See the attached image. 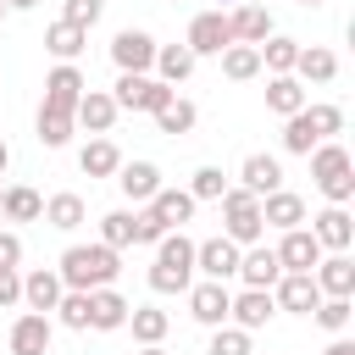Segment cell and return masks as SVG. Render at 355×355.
I'll list each match as a JSON object with an SVG mask.
<instances>
[{"mask_svg":"<svg viewBox=\"0 0 355 355\" xmlns=\"http://www.w3.org/2000/svg\"><path fill=\"white\" fill-rule=\"evenodd\" d=\"M61 283L67 288H105V283H116V272H122V250H111V244H67V255H61Z\"/></svg>","mask_w":355,"mask_h":355,"instance_id":"1","label":"cell"},{"mask_svg":"<svg viewBox=\"0 0 355 355\" xmlns=\"http://www.w3.org/2000/svg\"><path fill=\"white\" fill-rule=\"evenodd\" d=\"M194 283V239H183V227L155 239V266H150V288L155 294H183Z\"/></svg>","mask_w":355,"mask_h":355,"instance_id":"2","label":"cell"},{"mask_svg":"<svg viewBox=\"0 0 355 355\" xmlns=\"http://www.w3.org/2000/svg\"><path fill=\"white\" fill-rule=\"evenodd\" d=\"M311 178H316V189L333 205H349V194H355V161H349V150L338 139H322L311 150Z\"/></svg>","mask_w":355,"mask_h":355,"instance_id":"3","label":"cell"},{"mask_svg":"<svg viewBox=\"0 0 355 355\" xmlns=\"http://www.w3.org/2000/svg\"><path fill=\"white\" fill-rule=\"evenodd\" d=\"M222 222H227V239L244 250V244H261V233H266V222H261V200L250 194V189H227L222 200Z\"/></svg>","mask_w":355,"mask_h":355,"instance_id":"4","label":"cell"},{"mask_svg":"<svg viewBox=\"0 0 355 355\" xmlns=\"http://www.w3.org/2000/svg\"><path fill=\"white\" fill-rule=\"evenodd\" d=\"M111 100H116V111H161L166 100H172V83H161V78H150V72H122L116 78V89H111Z\"/></svg>","mask_w":355,"mask_h":355,"instance_id":"5","label":"cell"},{"mask_svg":"<svg viewBox=\"0 0 355 355\" xmlns=\"http://www.w3.org/2000/svg\"><path fill=\"white\" fill-rule=\"evenodd\" d=\"M272 305H277V311H294V316H311V311L322 305V288H316L311 272H283V277L272 283Z\"/></svg>","mask_w":355,"mask_h":355,"instance_id":"6","label":"cell"},{"mask_svg":"<svg viewBox=\"0 0 355 355\" xmlns=\"http://www.w3.org/2000/svg\"><path fill=\"white\" fill-rule=\"evenodd\" d=\"M183 294H189V316H194V322H205V327H222V322H227V305H233L227 283L200 277V283H189Z\"/></svg>","mask_w":355,"mask_h":355,"instance_id":"7","label":"cell"},{"mask_svg":"<svg viewBox=\"0 0 355 355\" xmlns=\"http://www.w3.org/2000/svg\"><path fill=\"white\" fill-rule=\"evenodd\" d=\"M194 55H222L227 44H233V28H227V11L216 6V11H200L194 22H189V39H183Z\"/></svg>","mask_w":355,"mask_h":355,"instance_id":"8","label":"cell"},{"mask_svg":"<svg viewBox=\"0 0 355 355\" xmlns=\"http://www.w3.org/2000/svg\"><path fill=\"white\" fill-rule=\"evenodd\" d=\"M83 72L72 67V61H55L50 67V78H44V100L39 105H50V111H78V100H83Z\"/></svg>","mask_w":355,"mask_h":355,"instance_id":"9","label":"cell"},{"mask_svg":"<svg viewBox=\"0 0 355 355\" xmlns=\"http://www.w3.org/2000/svg\"><path fill=\"white\" fill-rule=\"evenodd\" d=\"M194 272H200V277H216V283H227V277L239 272V244H233L227 233H216V239L194 244Z\"/></svg>","mask_w":355,"mask_h":355,"instance_id":"10","label":"cell"},{"mask_svg":"<svg viewBox=\"0 0 355 355\" xmlns=\"http://www.w3.org/2000/svg\"><path fill=\"white\" fill-rule=\"evenodd\" d=\"M111 61H116L122 72H150V67H155V39H150L144 28H122V33L111 39Z\"/></svg>","mask_w":355,"mask_h":355,"instance_id":"11","label":"cell"},{"mask_svg":"<svg viewBox=\"0 0 355 355\" xmlns=\"http://www.w3.org/2000/svg\"><path fill=\"white\" fill-rule=\"evenodd\" d=\"M322 255H327V250L316 244L311 227H283V244H277V266H283V272H311Z\"/></svg>","mask_w":355,"mask_h":355,"instance_id":"12","label":"cell"},{"mask_svg":"<svg viewBox=\"0 0 355 355\" xmlns=\"http://www.w3.org/2000/svg\"><path fill=\"white\" fill-rule=\"evenodd\" d=\"M311 277H316V288H322V294H333V300H349V294H355V261H349V250H333V255H322V261L311 266Z\"/></svg>","mask_w":355,"mask_h":355,"instance_id":"13","label":"cell"},{"mask_svg":"<svg viewBox=\"0 0 355 355\" xmlns=\"http://www.w3.org/2000/svg\"><path fill=\"white\" fill-rule=\"evenodd\" d=\"M272 316H277L272 288H244V294H233V305H227V322H233V327H244V333H261Z\"/></svg>","mask_w":355,"mask_h":355,"instance_id":"14","label":"cell"},{"mask_svg":"<svg viewBox=\"0 0 355 355\" xmlns=\"http://www.w3.org/2000/svg\"><path fill=\"white\" fill-rule=\"evenodd\" d=\"M50 333H55V322L44 311H22L11 322V355H50Z\"/></svg>","mask_w":355,"mask_h":355,"instance_id":"15","label":"cell"},{"mask_svg":"<svg viewBox=\"0 0 355 355\" xmlns=\"http://www.w3.org/2000/svg\"><path fill=\"white\" fill-rule=\"evenodd\" d=\"M233 277H244V288H272L277 277H283V266H277V250H266V244H250V250H239V272Z\"/></svg>","mask_w":355,"mask_h":355,"instance_id":"16","label":"cell"},{"mask_svg":"<svg viewBox=\"0 0 355 355\" xmlns=\"http://www.w3.org/2000/svg\"><path fill=\"white\" fill-rule=\"evenodd\" d=\"M61 288H67V283H61V272H55V266H33V272L22 277V305L50 316V311H55V300H61Z\"/></svg>","mask_w":355,"mask_h":355,"instance_id":"17","label":"cell"},{"mask_svg":"<svg viewBox=\"0 0 355 355\" xmlns=\"http://www.w3.org/2000/svg\"><path fill=\"white\" fill-rule=\"evenodd\" d=\"M128 311H133V305H128L111 283H105V288H89V327H94V333H116V327L128 322Z\"/></svg>","mask_w":355,"mask_h":355,"instance_id":"18","label":"cell"},{"mask_svg":"<svg viewBox=\"0 0 355 355\" xmlns=\"http://www.w3.org/2000/svg\"><path fill=\"white\" fill-rule=\"evenodd\" d=\"M116 189H122L133 205H144V200L161 189V166H155V161H122V166H116Z\"/></svg>","mask_w":355,"mask_h":355,"instance_id":"19","label":"cell"},{"mask_svg":"<svg viewBox=\"0 0 355 355\" xmlns=\"http://www.w3.org/2000/svg\"><path fill=\"white\" fill-rule=\"evenodd\" d=\"M311 233H316L322 250H349V239H355V216H349L344 205H327L322 216H311Z\"/></svg>","mask_w":355,"mask_h":355,"instance_id":"20","label":"cell"},{"mask_svg":"<svg viewBox=\"0 0 355 355\" xmlns=\"http://www.w3.org/2000/svg\"><path fill=\"white\" fill-rule=\"evenodd\" d=\"M294 78H300V83H333V78H338V55H333L327 44H300Z\"/></svg>","mask_w":355,"mask_h":355,"instance_id":"21","label":"cell"},{"mask_svg":"<svg viewBox=\"0 0 355 355\" xmlns=\"http://www.w3.org/2000/svg\"><path fill=\"white\" fill-rule=\"evenodd\" d=\"M72 122H78V128H89V133H111V122H116V100H111L105 89H83V100H78Z\"/></svg>","mask_w":355,"mask_h":355,"instance_id":"22","label":"cell"},{"mask_svg":"<svg viewBox=\"0 0 355 355\" xmlns=\"http://www.w3.org/2000/svg\"><path fill=\"white\" fill-rule=\"evenodd\" d=\"M261 222L266 227H305V200L288 189H272V194H261Z\"/></svg>","mask_w":355,"mask_h":355,"instance_id":"23","label":"cell"},{"mask_svg":"<svg viewBox=\"0 0 355 355\" xmlns=\"http://www.w3.org/2000/svg\"><path fill=\"white\" fill-rule=\"evenodd\" d=\"M227 28H233V44H261V39H272V11L239 6V11H227Z\"/></svg>","mask_w":355,"mask_h":355,"instance_id":"24","label":"cell"},{"mask_svg":"<svg viewBox=\"0 0 355 355\" xmlns=\"http://www.w3.org/2000/svg\"><path fill=\"white\" fill-rule=\"evenodd\" d=\"M78 166H83V178H116V166H122V150H116L105 133H94V139L78 150Z\"/></svg>","mask_w":355,"mask_h":355,"instance_id":"25","label":"cell"},{"mask_svg":"<svg viewBox=\"0 0 355 355\" xmlns=\"http://www.w3.org/2000/svg\"><path fill=\"white\" fill-rule=\"evenodd\" d=\"M239 189H250L255 200L261 194H272V189H283V166H277V155H244V166H239Z\"/></svg>","mask_w":355,"mask_h":355,"instance_id":"26","label":"cell"},{"mask_svg":"<svg viewBox=\"0 0 355 355\" xmlns=\"http://www.w3.org/2000/svg\"><path fill=\"white\" fill-rule=\"evenodd\" d=\"M300 105H305V83H300L294 72H272V78H266V111L294 116Z\"/></svg>","mask_w":355,"mask_h":355,"instance_id":"27","label":"cell"},{"mask_svg":"<svg viewBox=\"0 0 355 355\" xmlns=\"http://www.w3.org/2000/svg\"><path fill=\"white\" fill-rule=\"evenodd\" d=\"M144 205H150V211H155V216H161L166 227H183V222L194 216V205H200V200H194L189 189H155V194H150Z\"/></svg>","mask_w":355,"mask_h":355,"instance_id":"28","label":"cell"},{"mask_svg":"<svg viewBox=\"0 0 355 355\" xmlns=\"http://www.w3.org/2000/svg\"><path fill=\"white\" fill-rule=\"evenodd\" d=\"M83 216H89L83 194H50V200H44V216H39V222H50L55 233H78V227H83Z\"/></svg>","mask_w":355,"mask_h":355,"instance_id":"29","label":"cell"},{"mask_svg":"<svg viewBox=\"0 0 355 355\" xmlns=\"http://www.w3.org/2000/svg\"><path fill=\"white\" fill-rule=\"evenodd\" d=\"M83 44H89V28H78V22H50V28H44V50H50L55 61H78Z\"/></svg>","mask_w":355,"mask_h":355,"instance_id":"30","label":"cell"},{"mask_svg":"<svg viewBox=\"0 0 355 355\" xmlns=\"http://www.w3.org/2000/svg\"><path fill=\"white\" fill-rule=\"evenodd\" d=\"M122 327H133V344H161V338H166V327H172V316H166V311H155V305H133Z\"/></svg>","mask_w":355,"mask_h":355,"instance_id":"31","label":"cell"},{"mask_svg":"<svg viewBox=\"0 0 355 355\" xmlns=\"http://www.w3.org/2000/svg\"><path fill=\"white\" fill-rule=\"evenodd\" d=\"M194 50L189 44H155V72H161V83H183L189 72H194Z\"/></svg>","mask_w":355,"mask_h":355,"instance_id":"32","label":"cell"},{"mask_svg":"<svg viewBox=\"0 0 355 355\" xmlns=\"http://www.w3.org/2000/svg\"><path fill=\"white\" fill-rule=\"evenodd\" d=\"M0 211H6L11 222H39V216H44V200H39V189H28V183H11V189L0 194Z\"/></svg>","mask_w":355,"mask_h":355,"instance_id":"33","label":"cell"},{"mask_svg":"<svg viewBox=\"0 0 355 355\" xmlns=\"http://www.w3.org/2000/svg\"><path fill=\"white\" fill-rule=\"evenodd\" d=\"M222 72H227L233 83L261 78V50H255V44H227V50H222Z\"/></svg>","mask_w":355,"mask_h":355,"instance_id":"34","label":"cell"},{"mask_svg":"<svg viewBox=\"0 0 355 355\" xmlns=\"http://www.w3.org/2000/svg\"><path fill=\"white\" fill-rule=\"evenodd\" d=\"M255 50H261V67H266V72H294L300 39H283V33H272V39H261Z\"/></svg>","mask_w":355,"mask_h":355,"instance_id":"35","label":"cell"},{"mask_svg":"<svg viewBox=\"0 0 355 355\" xmlns=\"http://www.w3.org/2000/svg\"><path fill=\"white\" fill-rule=\"evenodd\" d=\"M72 111H50V105H39V144L44 150H61L67 139H72Z\"/></svg>","mask_w":355,"mask_h":355,"instance_id":"36","label":"cell"},{"mask_svg":"<svg viewBox=\"0 0 355 355\" xmlns=\"http://www.w3.org/2000/svg\"><path fill=\"white\" fill-rule=\"evenodd\" d=\"M300 116H305V128H311V139H316V144H322V139H333V133L344 128V111H338V105H311V100H305V105H300Z\"/></svg>","mask_w":355,"mask_h":355,"instance_id":"37","label":"cell"},{"mask_svg":"<svg viewBox=\"0 0 355 355\" xmlns=\"http://www.w3.org/2000/svg\"><path fill=\"white\" fill-rule=\"evenodd\" d=\"M194 122H200V111H194L189 100H178V94H172V100L155 111V128H161V133H189Z\"/></svg>","mask_w":355,"mask_h":355,"instance_id":"38","label":"cell"},{"mask_svg":"<svg viewBox=\"0 0 355 355\" xmlns=\"http://www.w3.org/2000/svg\"><path fill=\"white\" fill-rule=\"evenodd\" d=\"M100 244L128 250V244H133V211H105V216H100Z\"/></svg>","mask_w":355,"mask_h":355,"instance_id":"39","label":"cell"},{"mask_svg":"<svg viewBox=\"0 0 355 355\" xmlns=\"http://www.w3.org/2000/svg\"><path fill=\"white\" fill-rule=\"evenodd\" d=\"M55 316H61V327H89V294L83 288H61V300H55Z\"/></svg>","mask_w":355,"mask_h":355,"instance_id":"40","label":"cell"},{"mask_svg":"<svg viewBox=\"0 0 355 355\" xmlns=\"http://www.w3.org/2000/svg\"><path fill=\"white\" fill-rule=\"evenodd\" d=\"M311 316H316V327H327V333H344V327H349V316H355V305H349V300H333V294H322V305H316Z\"/></svg>","mask_w":355,"mask_h":355,"instance_id":"41","label":"cell"},{"mask_svg":"<svg viewBox=\"0 0 355 355\" xmlns=\"http://www.w3.org/2000/svg\"><path fill=\"white\" fill-rule=\"evenodd\" d=\"M205 355H250V333L233 327V322H222V327H211V349Z\"/></svg>","mask_w":355,"mask_h":355,"instance_id":"42","label":"cell"},{"mask_svg":"<svg viewBox=\"0 0 355 355\" xmlns=\"http://www.w3.org/2000/svg\"><path fill=\"white\" fill-rule=\"evenodd\" d=\"M189 194H194V200H222V194H227V178H222V166H200V172L189 178Z\"/></svg>","mask_w":355,"mask_h":355,"instance_id":"43","label":"cell"},{"mask_svg":"<svg viewBox=\"0 0 355 355\" xmlns=\"http://www.w3.org/2000/svg\"><path fill=\"white\" fill-rule=\"evenodd\" d=\"M161 233H172V227H166V222H161L150 205H144V211H133V244H155Z\"/></svg>","mask_w":355,"mask_h":355,"instance_id":"44","label":"cell"},{"mask_svg":"<svg viewBox=\"0 0 355 355\" xmlns=\"http://www.w3.org/2000/svg\"><path fill=\"white\" fill-rule=\"evenodd\" d=\"M100 11H105V0H67V6H61V22L94 28V22H100Z\"/></svg>","mask_w":355,"mask_h":355,"instance_id":"45","label":"cell"},{"mask_svg":"<svg viewBox=\"0 0 355 355\" xmlns=\"http://www.w3.org/2000/svg\"><path fill=\"white\" fill-rule=\"evenodd\" d=\"M22 300V272L17 266H0V311H11Z\"/></svg>","mask_w":355,"mask_h":355,"instance_id":"46","label":"cell"},{"mask_svg":"<svg viewBox=\"0 0 355 355\" xmlns=\"http://www.w3.org/2000/svg\"><path fill=\"white\" fill-rule=\"evenodd\" d=\"M0 266H22V239L17 233H0Z\"/></svg>","mask_w":355,"mask_h":355,"instance_id":"47","label":"cell"},{"mask_svg":"<svg viewBox=\"0 0 355 355\" xmlns=\"http://www.w3.org/2000/svg\"><path fill=\"white\" fill-rule=\"evenodd\" d=\"M322 355H355V344H349V338H333V344H327Z\"/></svg>","mask_w":355,"mask_h":355,"instance_id":"48","label":"cell"},{"mask_svg":"<svg viewBox=\"0 0 355 355\" xmlns=\"http://www.w3.org/2000/svg\"><path fill=\"white\" fill-rule=\"evenodd\" d=\"M39 0H6V11H33Z\"/></svg>","mask_w":355,"mask_h":355,"instance_id":"49","label":"cell"},{"mask_svg":"<svg viewBox=\"0 0 355 355\" xmlns=\"http://www.w3.org/2000/svg\"><path fill=\"white\" fill-rule=\"evenodd\" d=\"M6 166H11V144L0 139V178H6Z\"/></svg>","mask_w":355,"mask_h":355,"instance_id":"50","label":"cell"},{"mask_svg":"<svg viewBox=\"0 0 355 355\" xmlns=\"http://www.w3.org/2000/svg\"><path fill=\"white\" fill-rule=\"evenodd\" d=\"M133 355H166V349H161V344H139Z\"/></svg>","mask_w":355,"mask_h":355,"instance_id":"51","label":"cell"},{"mask_svg":"<svg viewBox=\"0 0 355 355\" xmlns=\"http://www.w3.org/2000/svg\"><path fill=\"white\" fill-rule=\"evenodd\" d=\"M300 6H322V0H300Z\"/></svg>","mask_w":355,"mask_h":355,"instance_id":"52","label":"cell"},{"mask_svg":"<svg viewBox=\"0 0 355 355\" xmlns=\"http://www.w3.org/2000/svg\"><path fill=\"white\" fill-rule=\"evenodd\" d=\"M0 17H6V0H0Z\"/></svg>","mask_w":355,"mask_h":355,"instance_id":"53","label":"cell"},{"mask_svg":"<svg viewBox=\"0 0 355 355\" xmlns=\"http://www.w3.org/2000/svg\"><path fill=\"white\" fill-rule=\"evenodd\" d=\"M0 194H6V183H0Z\"/></svg>","mask_w":355,"mask_h":355,"instance_id":"54","label":"cell"},{"mask_svg":"<svg viewBox=\"0 0 355 355\" xmlns=\"http://www.w3.org/2000/svg\"><path fill=\"white\" fill-rule=\"evenodd\" d=\"M222 6H227V0H222Z\"/></svg>","mask_w":355,"mask_h":355,"instance_id":"55","label":"cell"}]
</instances>
